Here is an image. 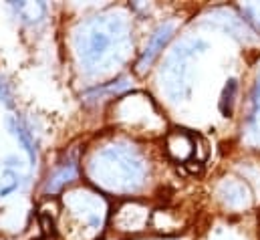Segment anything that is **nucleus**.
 I'll use <instances>...</instances> for the list:
<instances>
[{"label":"nucleus","instance_id":"nucleus-2","mask_svg":"<svg viewBox=\"0 0 260 240\" xmlns=\"http://www.w3.org/2000/svg\"><path fill=\"white\" fill-rule=\"evenodd\" d=\"M89 176L111 192H133L143 182L145 164L131 145L113 143L91 158Z\"/></svg>","mask_w":260,"mask_h":240},{"label":"nucleus","instance_id":"nucleus-8","mask_svg":"<svg viewBox=\"0 0 260 240\" xmlns=\"http://www.w3.org/2000/svg\"><path fill=\"white\" fill-rule=\"evenodd\" d=\"M236 87H238V85H236L234 79H230L228 85L224 87V93H222V99H220V111H222L226 117H230V113H232V103H234Z\"/></svg>","mask_w":260,"mask_h":240},{"label":"nucleus","instance_id":"nucleus-6","mask_svg":"<svg viewBox=\"0 0 260 240\" xmlns=\"http://www.w3.org/2000/svg\"><path fill=\"white\" fill-rule=\"evenodd\" d=\"M77 172H79V166H77V158L71 156L69 160H65L51 176H49V182L45 186V192L47 194H57L63 190V186H67L69 182H73L77 178Z\"/></svg>","mask_w":260,"mask_h":240},{"label":"nucleus","instance_id":"nucleus-10","mask_svg":"<svg viewBox=\"0 0 260 240\" xmlns=\"http://www.w3.org/2000/svg\"><path fill=\"white\" fill-rule=\"evenodd\" d=\"M0 101H2L6 107H12V95H10L8 83H6L4 79H0Z\"/></svg>","mask_w":260,"mask_h":240},{"label":"nucleus","instance_id":"nucleus-9","mask_svg":"<svg viewBox=\"0 0 260 240\" xmlns=\"http://www.w3.org/2000/svg\"><path fill=\"white\" fill-rule=\"evenodd\" d=\"M129 87V81L127 79H119L117 83L113 81L111 85H107V87H101V89H95V91H91L89 95H87V101H95L97 97H101L103 93H121V91H125Z\"/></svg>","mask_w":260,"mask_h":240},{"label":"nucleus","instance_id":"nucleus-5","mask_svg":"<svg viewBox=\"0 0 260 240\" xmlns=\"http://www.w3.org/2000/svg\"><path fill=\"white\" fill-rule=\"evenodd\" d=\"M8 129L16 137V141L20 143V147L26 152L30 166H37V143H35V135L28 129V125L20 119V117H8Z\"/></svg>","mask_w":260,"mask_h":240},{"label":"nucleus","instance_id":"nucleus-1","mask_svg":"<svg viewBox=\"0 0 260 240\" xmlns=\"http://www.w3.org/2000/svg\"><path fill=\"white\" fill-rule=\"evenodd\" d=\"M131 47L129 22L123 14L105 12L85 20L75 35V49L85 71L97 73L125 59Z\"/></svg>","mask_w":260,"mask_h":240},{"label":"nucleus","instance_id":"nucleus-3","mask_svg":"<svg viewBox=\"0 0 260 240\" xmlns=\"http://www.w3.org/2000/svg\"><path fill=\"white\" fill-rule=\"evenodd\" d=\"M172 31H174L172 24H161V26L151 35V39H149V43H147V47H145L141 59L137 63V69H139V71H145V69L155 61V57L159 55V51H161V49L166 47V43L170 41Z\"/></svg>","mask_w":260,"mask_h":240},{"label":"nucleus","instance_id":"nucleus-4","mask_svg":"<svg viewBox=\"0 0 260 240\" xmlns=\"http://www.w3.org/2000/svg\"><path fill=\"white\" fill-rule=\"evenodd\" d=\"M20 164L22 162L14 156H8L4 160L2 176H0V198H6L20 188V184H22V172H20L22 166Z\"/></svg>","mask_w":260,"mask_h":240},{"label":"nucleus","instance_id":"nucleus-7","mask_svg":"<svg viewBox=\"0 0 260 240\" xmlns=\"http://www.w3.org/2000/svg\"><path fill=\"white\" fill-rule=\"evenodd\" d=\"M10 6L14 10V14L22 22H28V24L41 22L47 14V4L45 2H12Z\"/></svg>","mask_w":260,"mask_h":240}]
</instances>
